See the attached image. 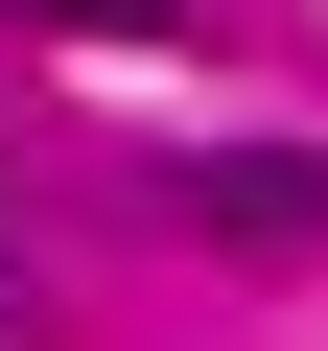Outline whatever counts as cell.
Instances as JSON below:
<instances>
[{"label":"cell","mask_w":328,"mask_h":351,"mask_svg":"<svg viewBox=\"0 0 328 351\" xmlns=\"http://www.w3.org/2000/svg\"><path fill=\"white\" fill-rule=\"evenodd\" d=\"M24 24H188V0H24Z\"/></svg>","instance_id":"cell-2"},{"label":"cell","mask_w":328,"mask_h":351,"mask_svg":"<svg viewBox=\"0 0 328 351\" xmlns=\"http://www.w3.org/2000/svg\"><path fill=\"white\" fill-rule=\"evenodd\" d=\"M188 234H328V164L305 141H211L188 164Z\"/></svg>","instance_id":"cell-1"}]
</instances>
